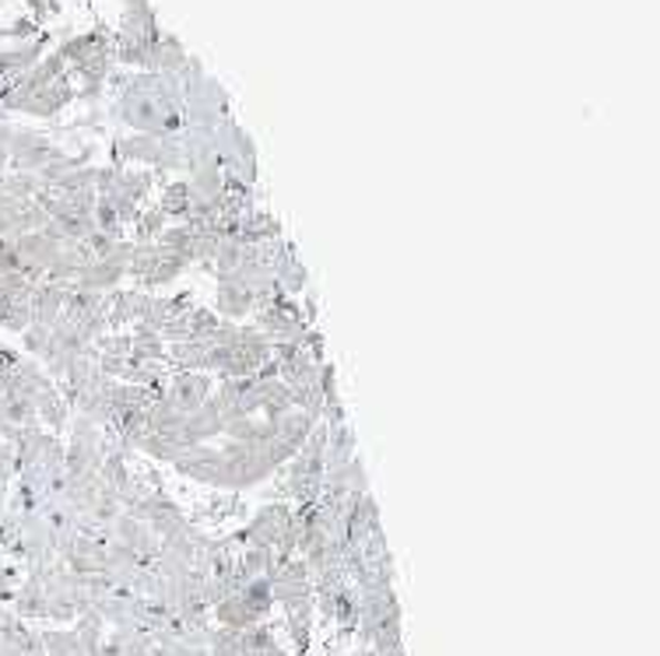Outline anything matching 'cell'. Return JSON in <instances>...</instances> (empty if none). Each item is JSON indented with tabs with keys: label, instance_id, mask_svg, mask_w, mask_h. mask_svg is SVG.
Wrapping results in <instances>:
<instances>
[{
	"label": "cell",
	"instance_id": "7a4b0ae2",
	"mask_svg": "<svg viewBox=\"0 0 660 656\" xmlns=\"http://www.w3.org/2000/svg\"><path fill=\"white\" fill-rule=\"evenodd\" d=\"M173 467L179 470L183 478H190L197 485H208V488H218V478H221V449H215L208 442H197Z\"/></svg>",
	"mask_w": 660,
	"mask_h": 656
},
{
	"label": "cell",
	"instance_id": "52a82bcc",
	"mask_svg": "<svg viewBox=\"0 0 660 656\" xmlns=\"http://www.w3.org/2000/svg\"><path fill=\"white\" fill-rule=\"evenodd\" d=\"M194 204H197V197H194V187H190V183L176 179V183H169V187L162 190V197H158L155 208L165 215V221H169V218L187 221V215L194 211Z\"/></svg>",
	"mask_w": 660,
	"mask_h": 656
},
{
	"label": "cell",
	"instance_id": "5b68a950",
	"mask_svg": "<svg viewBox=\"0 0 660 656\" xmlns=\"http://www.w3.org/2000/svg\"><path fill=\"white\" fill-rule=\"evenodd\" d=\"M221 428H225V418H221V404L215 400V394L204 400L197 412L187 415V425H183V436H187L190 446L204 442V439H215L221 436Z\"/></svg>",
	"mask_w": 660,
	"mask_h": 656
},
{
	"label": "cell",
	"instance_id": "6da1fadb",
	"mask_svg": "<svg viewBox=\"0 0 660 656\" xmlns=\"http://www.w3.org/2000/svg\"><path fill=\"white\" fill-rule=\"evenodd\" d=\"M212 389H215V379L208 376V373H173L169 376V383H165V400L169 404H176L183 415H190V412H197V407L212 397Z\"/></svg>",
	"mask_w": 660,
	"mask_h": 656
},
{
	"label": "cell",
	"instance_id": "8992f818",
	"mask_svg": "<svg viewBox=\"0 0 660 656\" xmlns=\"http://www.w3.org/2000/svg\"><path fill=\"white\" fill-rule=\"evenodd\" d=\"M134 449H141L144 457H152V460H158V464H176V460L190 449V442H187V439H179V436L144 433V436L137 439V446H134Z\"/></svg>",
	"mask_w": 660,
	"mask_h": 656
},
{
	"label": "cell",
	"instance_id": "ba28073f",
	"mask_svg": "<svg viewBox=\"0 0 660 656\" xmlns=\"http://www.w3.org/2000/svg\"><path fill=\"white\" fill-rule=\"evenodd\" d=\"M165 232V215L158 208H148L134 218V242H155Z\"/></svg>",
	"mask_w": 660,
	"mask_h": 656
},
{
	"label": "cell",
	"instance_id": "9c48e42d",
	"mask_svg": "<svg viewBox=\"0 0 660 656\" xmlns=\"http://www.w3.org/2000/svg\"><path fill=\"white\" fill-rule=\"evenodd\" d=\"M0 169H4V148H0Z\"/></svg>",
	"mask_w": 660,
	"mask_h": 656
},
{
	"label": "cell",
	"instance_id": "277c9868",
	"mask_svg": "<svg viewBox=\"0 0 660 656\" xmlns=\"http://www.w3.org/2000/svg\"><path fill=\"white\" fill-rule=\"evenodd\" d=\"M215 281H218V289H215V313L218 316L239 323L243 316L254 313V292L246 289L239 278L229 274V278H215Z\"/></svg>",
	"mask_w": 660,
	"mask_h": 656
},
{
	"label": "cell",
	"instance_id": "3957f363",
	"mask_svg": "<svg viewBox=\"0 0 660 656\" xmlns=\"http://www.w3.org/2000/svg\"><path fill=\"white\" fill-rule=\"evenodd\" d=\"M271 274H275L278 289H281L285 295H299V292H306V284H309L306 263L299 260L296 246L288 242V239H281V246H278V253H275V260H271Z\"/></svg>",
	"mask_w": 660,
	"mask_h": 656
}]
</instances>
